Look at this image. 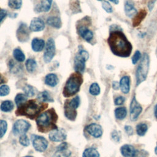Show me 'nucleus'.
Here are the masks:
<instances>
[{"label":"nucleus","instance_id":"9b49d317","mask_svg":"<svg viewBox=\"0 0 157 157\" xmlns=\"http://www.w3.org/2000/svg\"><path fill=\"white\" fill-rule=\"evenodd\" d=\"M29 28L25 23H21L17 31V39L21 42H25L28 40L29 38Z\"/></svg>","mask_w":157,"mask_h":157},{"label":"nucleus","instance_id":"ddd939ff","mask_svg":"<svg viewBox=\"0 0 157 157\" xmlns=\"http://www.w3.org/2000/svg\"><path fill=\"white\" fill-rule=\"evenodd\" d=\"M86 131L95 138L100 137L102 134V127L97 123H91L86 126Z\"/></svg>","mask_w":157,"mask_h":157},{"label":"nucleus","instance_id":"f8f14e48","mask_svg":"<svg viewBox=\"0 0 157 157\" xmlns=\"http://www.w3.org/2000/svg\"><path fill=\"white\" fill-rule=\"evenodd\" d=\"M66 132L63 128H57L51 131L49 139L53 142H61L66 139Z\"/></svg>","mask_w":157,"mask_h":157},{"label":"nucleus","instance_id":"a19ab883","mask_svg":"<svg viewBox=\"0 0 157 157\" xmlns=\"http://www.w3.org/2000/svg\"><path fill=\"white\" fill-rule=\"evenodd\" d=\"M124 101H125V99L124 97L118 96L115 99V104L120 105H121L122 104H123Z\"/></svg>","mask_w":157,"mask_h":157},{"label":"nucleus","instance_id":"49530a36","mask_svg":"<svg viewBox=\"0 0 157 157\" xmlns=\"http://www.w3.org/2000/svg\"><path fill=\"white\" fill-rule=\"evenodd\" d=\"M112 88L114 90H118L120 88V83H118V82L114 81L112 82Z\"/></svg>","mask_w":157,"mask_h":157},{"label":"nucleus","instance_id":"4468645a","mask_svg":"<svg viewBox=\"0 0 157 157\" xmlns=\"http://www.w3.org/2000/svg\"><path fill=\"white\" fill-rule=\"evenodd\" d=\"M29 28L31 31H34V32L42 31L45 28V23L40 18H38V17L34 18L30 23Z\"/></svg>","mask_w":157,"mask_h":157},{"label":"nucleus","instance_id":"f257e3e1","mask_svg":"<svg viewBox=\"0 0 157 157\" xmlns=\"http://www.w3.org/2000/svg\"><path fill=\"white\" fill-rule=\"evenodd\" d=\"M107 42L114 55L120 57H128L131 55L132 46L122 31L120 30L112 31Z\"/></svg>","mask_w":157,"mask_h":157},{"label":"nucleus","instance_id":"e433bc0d","mask_svg":"<svg viewBox=\"0 0 157 157\" xmlns=\"http://www.w3.org/2000/svg\"><path fill=\"white\" fill-rule=\"evenodd\" d=\"M10 88L7 85H2L0 86V96H5L9 94Z\"/></svg>","mask_w":157,"mask_h":157},{"label":"nucleus","instance_id":"c85d7f7f","mask_svg":"<svg viewBox=\"0 0 157 157\" xmlns=\"http://www.w3.org/2000/svg\"><path fill=\"white\" fill-rule=\"evenodd\" d=\"M37 99L40 102H53V99L50 96L49 93L46 91H44L39 93L37 95Z\"/></svg>","mask_w":157,"mask_h":157},{"label":"nucleus","instance_id":"09e8293b","mask_svg":"<svg viewBox=\"0 0 157 157\" xmlns=\"http://www.w3.org/2000/svg\"><path fill=\"white\" fill-rule=\"evenodd\" d=\"M155 116L157 118V104L155 107Z\"/></svg>","mask_w":157,"mask_h":157},{"label":"nucleus","instance_id":"f704fd0d","mask_svg":"<svg viewBox=\"0 0 157 157\" xmlns=\"http://www.w3.org/2000/svg\"><path fill=\"white\" fill-rule=\"evenodd\" d=\"M146 15V12L145 10H141L139 13L136 17V18L134 20L133 23L134 26L139 25V24L141 22V21L144 18L145 16Z\"/></svg>","mask_w":157,"mask_h":157},{"label":"nucleus","instance_id":"6ab92c4d","mask_svg":"<svg viewBox=\"0 0 157 157\" xmlns=\"http://www.w3.org/2000/svg\"><path fill=\"white\" fill-rule=\"evenodd\" d=\"M45 42L42 39L34 38L31 42V48L33 51L39 52H41L45 47Z\"/></svg>","mask_w":157,"mask_h":157},{"label":"nucleus","instance_id":"423d86ee","mask_svg":"<svg viewBox=\"0 0 157 157\" xmlns=\"http://www.w3.org/2000/svg\"><path fill=\"white\" fill-rule=\"evenodd\" d=\"M89 58L88 53L83 50L80 49L74 59V69L75 72L82 73L85 69V62Z\"/></svg>","mask_w":157,"mask_h":157},{"label":"nucleus","instance_id":"8fccbe9b","mask_svg":"<svg viewBox=\"0 0 157 157\" xmlns=\"http://www.w3.org/2000/svg\"><path fill=\"white\" fill-rule=\"evenodd\" d=\"M109 1H111L112 2L115 4H117L118 3V0H109Z\"/></svg>","mask_w":157,"mask_h":157},{"label":"nucleus","instance_id":"b1692460","mask_svg":"<svg viewBox=\"0 0 157 157\" xmlns=\"http://www.w3.org/2000/svg\"><path fill=\"white\" fill-rule=\"evenodd\" d=\"M99 153L94 148H88L83 153L82 157H99Z\"/></svg>","mask_w":157,"mask_h":157},{"label":"nucleus","instance_id":"603ef678","mask_svg":"<svg viewBox=\"0 0 157 157\" xmlns=\"http://www.w3.org/2000/svg\"><path fill=\"white\" fill-rule=\"evenodd\" d=\"M24 157H33V156H24Z\"/></svg>","mask_w":157,"mask_h":157},{"label":"nucleus","instance_id":"2eb2a0df","mask_svg":"<svg viewBox=\"0 0 157 157\" xmlns=\"http://www.w3.org/2000/svg\"><path fill=\"white\" fill-rule=\"evenodd\" d=\"M121 153L124 157H136L137 151L135 148L131 145L125 144L120 148Z\"/></svg>","mask_w":157,"mask_h":157},{"label":"nucleus","instance_id":"f3484780","mask_svg":"<svg viewBox=\"0 0 157 157\" xmlns=\"http://www.w3.org/2000/svg\"><path fill=\"white\" fill-rule=\"evenodd\" d=\"M64 114L66 117L70 120H74L77 116L76 109L71 106L67 101L64 104Z\"/></svg>","mask_w":157,"mask_h":157},{"label":"nucleus","instance_id":"7ed1b4c3","mask_svg":"<svg viewBox=\"0 0 157 157\" xmlns=\"http://www.w3.org/2000/svg\"><path fill=\"white\" fill-rule=\"evenodd\" d=\"M46 105L37 103L35 100H30L18 107L16 111V115H23L31 119H33L44 109Z\"/></svg>","mask_w":157,"mask_h":157},{"label":"nucleus","instance_id":"412c9836","mask_svg":"<svg viewBox=\"0 0 157 157\" xmlns=\"http://www.w3.org/2000/svg\"><path fill=\"white\" fill-rule=\"evenodd\" d=\"M124 11L126 15L129 17H132L137 13V11L134 7L133 4L130 1H126L125 2Z\"/></svg>","mask_w":157,"mask_h":157},{"label":"nucleus","instance_id":"cd10ccee","mask_svg":"<svg viewBox=\"0 0 157 157\" xmlns=\"http://www.w3.org/2000/svg\"><path fill=\"white\" fill-rule=\"evenodd\" d=\"M13 55L15 59L18 62H23L25 59V56L23 52L18 48H16L13 51Z\"/></svg>","mask_w":157,"mask_h":157},{"label":"nucleus","instance_id":"58836bf2","mask_svg":"<svg viewBox=\"0 0 157 157\" xmlns=\"http://www.w3.org/2000/svg\"><path fill=\"white\" fill-rule=\"evenodd\" d=\"M102 7L104 9V10L107 13H111L113 11V8L108 1H104L102 4Z\"/></svg>","mask_w":157,"mask_h":157},{"label":"nucleus","instance_id":"2f4dec72","mask_svg":"<svg viewBox=\"0 0 157 157\" xmlns=\"http://www.w3.org/2000/svg\"><path fill=\"white\" fill-rule=\"evenodd\" d=\"M25 94L27 96H29V97H31V96H33L35 94H36V89L31 85H26L23 88Z\"/></svg>","mask_w":157,"mask_h":157},{"label":"nucleus","instance_id":"37998d69","mask_svg":"<svg viewBox=\"0 0 157 157\" xmlns=\"http://www.w3.org/2000/svg\"><path fill=\"white\" fill-rule=\"evenodd\" d=\"M67 144L66 142H63L59 146L57 147L56 150H61L67 149Z\"/></svg>","mask_w":157,"mask_h":157},{"label":"nucleus","instance_id":"c03bdc74","mask_svg":"<svg viewBox=\"0 0 157 157\" xmlns=\"http://www.w3.org/2000/svg\"><path fill=\"white\" fill-rule=\"evenodd\" d=\"M124 129H125V131L126 132V133L128 134H129V135L132 134L133 129H132V128L130 126H125Z\"/></svg>","mask_w":157,"mask_h":157},{"label":"nucleus","instance_id":"72a5a7b5","mask_svg":"<svg viewBox=\"0 0 157 157\" xmlns=\"http://www.w3.org/2000/svg\"><path fill=\"white\" fill-rule=\"evenodd\" d=\"M9 7L13 9H19L22 5L21 0H9L8 2Z\"/></svg>","mask_w":157,"mask_h":157},{"label":"nucleus","instance_id":"bb28decb","mask_svg":"<svg viewBox=\"0 0 157 157\" xmlns=\"http://www.w3.org/2000/svg\"><path fill=\"white\" fill-rule=\"evenodd\" d=\"M127 115V110L125 107H118L115 110V117L118 120L124 119Z\"/></svg>","mask_w":157,"mask_h":157},{"label":"nucleus","instance_id":"c9c22d12","mask_svg":"<svg viewBox=\"0 0 157 157\" xmlns=\"http://www.w3.org/2000/svg\"><path fill=\"white\" fill-rule=\"evenodd\" d=\"M7 123L5 120H0V138L2 137L6 132Z\"/></svg>","mask_w":157,"mask_h":157},{"label":"nucleus","instance_id":"79ce46f5","mask_svg":"<svg viewBox=\"0 0 157 157\" xmlns=\"http://www.w3.org/2000/svg\"><path fill=\"white\" fill-rule=\"evenodd\" d=\"M7 15V12L5 9H1L0 10V23L6 18Z\"/></svg>","mask_w":157,"mask_h":157},{"label":"nucleus","instance_id":"9d476101","mask_svg":"<svg viewBox=\"0 0 157 157\" xmlns=\"http://www.w3.org/2000/svg\"><path fill=\"white\" fill-rule=\"evenodd\" d=\"M142 110L141 105L136 101L135 97L132 99L130 105V118L132 121H136Z\"/></svg>","mask_w":157,"mask_h":157},{"label":"nucleus","instance_id":"393cba45","mask_svg":"<svg viewBox=\"0 0 157 157\" xmlns=\"http://www.w3.org/2000/svg\"><path fill=\"white\" fill-rule=\"evenodd\" d=\"M25 66L26 68V70L29 72H33L36 67H37V63L36 61L32 58H29L26 60V63H25Z\"/></svg>","mask_w":157,"mask_h":157},{"label":"nucleus","instance_id":"6e6552de","mask_svg":"<svg viewBox=\"0 0 157 157\" xmlns=\"http://www.w3.org/2000/svg\"><path fill=\"white\" fill-rule=\"evenodd\" d=\"M55 44L53 38H49L46 44L45 50L44 54V60L45 63H50L55 55Z\"/></svg>","mask_w":157,"mask_h":157},{"label":"nucleus","instance_id":"473e14b6","mask_svg":"<svg viewBox=\"0 0 157 157\" xmlns=\"http://www.w3.org/2000/svg\"><path fill=\"white\" fill-rule=\"evenodd\" d=\"M89 92L93 96H97L100 93V87L97 83H93L89 89Z\"/></svg>","mask_w":157,"mask_h":157},{"label":"nucleus","instance_id":"a211bd4d","mask_svg":"<svg viewBox=\"0 0 157 157\" xmlns=\"http://www.w3.org/2000/svg\"><path fill=\"white\" fill-rule=\"evenodd\" d=\"M120 88L124 94H128L130 90V78L129 76H123L120 82Z\"/></svg>","mask_w":157,"mask_h":157},{"label":"nucleus","instance_id":"864d4df0","mask_svg":"<svg viewBox=\"0 0 157 157\" xmlns=\"http://www.w3.org/2000/svg\"><path fill=\"white\" fill-rule=\"evenodd\" d=\"M98 1H102V0H98Z\"/></svg>","mask_w":157,"mask_h":157},{"label":"nucleus","instance_id":"dca6fc26","mask_svg":"<svg viewBox=\"0 0 157 157\" xmlns=\"http://www.w3.org/2000/svg\"><path fill=\"white\" fill-rule=\"evenodd\" d=\"M78 33L80 36L87 42H90L93 38V33L85 26L79 27L78 28Z\"/></svg>","mask_w":157,"mask_h":157},{"label":"nucleus","instance_id":"7c9ffc66","mask_svg":"<svg viewBox=\"0 0 157 157\" xmlns=\"http://www.w3.org/2000/svg\"><path fill=\"white\" fill-rule=\"evenodd\" d=\"M148 130V126L145 123H140L136 126V132L139 136H142L145 134Z\"/></svg>","mask_w":157,"mask_h":157},{"label":"nucleus","instance_id":"3c124183","mask_svg":"<svg viewBox=\"0 0 157 157\" xmlns=\"http://www.w3.org/2000/svg\"><path fill=\"white\" fill-rule=\"evenodd\" d=\"M155 151L156 155H157V145H156V148H155Z\"/></svg>","mask_w":157,"mask_h":157},{"label":"nucleus","instance_id":"aec40b11","mask_svg":"<svg viewBox=\"0 0 157 157\" xmlns=\"http://www.w3.org/2000/svg\"><path fill=\"white\" fill-rule=\"evenodd\" d=\"M59 82L58 78L55 74H48L45 76V83L50 86L54 87Z\"/></svg>","mask_w":157,"mask_h":157},{"label":"nucleus","instance_id":"4c0bfd02","mask_svg":"<svg viewBox=\"0 0 157 157\" xmlns=\"http://www.w3.org/2000/svg\"><path fill=\"white\" fill-rule=\"evenodd\" d=\"M19 142L23 146H28L29 145V140L26 134L20 136L19 139Z\"/></svg>","mask_w":157,"mask_h":157},{"label":"nucleus","instance_id":"0eeeda50","mask_svg":"<svg viewBox=\"0 0 157 157\" xmlns=\"http://www.w3.org/2000/svg\"><path fill=\"white\" fill-rule=\"evenodd\" d=\"M31 124L29 123L24 120H17L13 126L12 131L15 136H21L29 130Z\"/></svg>","mask_w":157,"mask_h":157},{"label":"nucleus","instance_id":"a878e982","mask_svg":"<svg viewBox=\"0 0 157 157\" xmlns=\"http://www.w3.org/2000/svg\"><path fill=\"white\" fill-rule=\"evenodd\" d=\"M13 109V104L10 101H4L2 102L0 106V109L4 112L11 111Z\"/></svg>","mask_w":157,"mask_h":157},{"label":"nucleus","instance_id":"5701e85b","mask_svg":"<svg viewBox=\"0 0 157 157\" xmlns=\"http://www.w3.org/2000/svg\"><path fill=\"white\" fill-rule=\"evenodd\" d=\"M52 0H41L40 4L38 6V9L39 11L48 12L51 8Z\"/></svg>","mask_w":157,"mask_h":157},{"label":"nucleus","instance_id":"4be33fe9","mask_svg":"<svg viewBox=\"0 0 157 157\" xmlns=\"http://www.w3.org/2000/svg\"><path fill=\"white\" fill-rule=\"evenodd\" d=\"M47 23L55 28L59 29L61 27V21L59 17L56 16L49 17L47 20Z\"/></svg>","mask_w":157,"mask_h":157},{"label":"nucleus","instance_id":"c756f323","mask_svg":"<svg viewBox=\"0 0 157 157\" xmlns=\"http://www.w3.org/2000/svg\"><path fill=\"white\" fill-rule=\"evenodd\" d=\"M27 101V96L22 93H18L16 95L15 98V102L17 106L18 107L23 104Z\"/></svg>","mask_w":157,"mask_h":157},{"label":"nucleus","instance_id":"39448f33","mask_svg":"<svg viewBox=\"0 0 157 157\" xmlns=\"http://www.w3.org/2000/svg\"><path fill=\"white\" fill-rule=\"evenodd\" d=\"M150 59L149 56L147 53H144L142 58L136 70V85H138L144 82L147 76L149 68Z\"/></svg>","mask_w":157,"mask_h":157},{"label":"nucleus","instance_id":"20e7f679","mask_svg":"<svg viewBox=\"0 0 157 157\" xmlns=\"http://www.w3.org/2000/svg\"><path fill=\"white\" fill-rule=\"evenodd\" d=\"M83 82L82 76L80 73L77 72L72 74L66 82L63 94L65 97H70L77 93Z\"/></svg>","mask_w":157,"mask_h":157},{"label":"nucleus","instance_id":"f03ea898","mask_svg":"<svg viewBox=\"0 0 157 157\" xmlns=\"http://www.w3.org/2000/svg\"><path fill=\"white\" fill-rule=\"evenodd\" d=\"M57 119L58 116L53 109H50L40 113L36 119L38 130L42 132H46L57 129Z\"/></svg>","mask_w":157,"mask_h":157},{"label":"nucleus","instance_id":"1a4fd4ad","mask_svg":"<svg viewBox=\"0 0 157 157\" xmlns=\"http://www.w3.org/2000/svg\"><path fill=\"white\" fill-rule=\"evenodd\" d=\"M33 145L34 149L39 152L45 151L48 146V142L45 138L42 136L33 135L31 136Z\"/></svg>","mask_w":157,"mask_h":157},{"label":"nucleus","instance_id":"de8ad7c7","mask_svg":"<svg viewBox=\"0 0 157 157\" xmlns=\"http://www.w3.org/2000/svg\"><path fill=\"white\" fill-rule=\"evenodd\" d=\"M6 82L5 80V78L0 74V84H2V83H4V82Z\"/></svg>","mask_w":157,"mask_h":157},{"label":"nucleus","instance_id":"ea45409f","mask_svg":"<svg viewBox=\"0 0 157 157\" xmlns=\"http://www.w3.org/2000/svg\"><path fill=\"white\" fill-rule=\"evenodd\" d=\"M141 56V53L139 50L136 51L134 53L133 56L132 57V63L133 64H136V63L139 61V59L140 58Z\"/></svg>","mask_w":157,"mask_h":157},{"label":"nucleus","instance_id":"a18cd8bd","mask_svg":"<svg viewBox=\"0 0 157 157\" xmlns=\"http://www.w3.org/2000/svg\"><path fill=\"white\" fill-rule=\"evenodd\" d=\"M112 138L114 140H115L116 141H119V140H120V136L118 135V133L116 131H113L112 132Z\"/></svg>","mask_w":157,"mask_h":157}]
</instances>
